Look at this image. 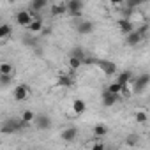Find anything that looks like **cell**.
Returning a JSON list of instances; mask_svg holds the SVG:
<instances>
[{"instance_id": "1", "label": "cell", "mask_w": 150, "mask_h": 150, "mask_svg": "<svg viewBox=\"0 0 150 150\" xmlns=\"http://www.w3.org/2000/svg\"><path fill=\"white\" fill-rule=\"evenodd\" d=\"M25 127H27V124L21 118H9L0 125V132L2 134H13V132H18V131H21Z\"/></svg>"}, {"instance_id": "2", "label": "cell", "mask_w": 150, "mask_h": 150, "mask_svg": "<svg viewBox=\"0 0 150 150\" xmlns=\"http://www.w3.org/2000/svg\"><path fill=\"white\" fill-rule=\"evenodd\" d=\"M81 11H83V2L81 0H69L65 2V13L72 18H78L81 16Z\"/></svg>"}, {"instance_id": "3", "label": "cell", "mask_w": 150, "mask_h": 150, "mask_svg": "<svg viewBox=\"0 0 150 150\" xmlns=\"http://www.w3.org/2000/svg\"><path fill=\"white\" fill-rule=\"evenodd\" d=\"M132 90L136 92V94H141L146 87H148V83H150V76L146 72H143V74H139V76H136L134 80H132Z\"/></svg>"}, {"instance_id": "4", "label": "cell", "mask_w": 150, "mask_h": 150, "mask_svg": "<svg viewBox=\"0 0 150 150\" xmlns=\"http://www.w3.org/2000/svg\"><path fill=\"white\" fill-rule=\"evenodd\" d=\"M27 97H28V85H25V83L16 85L13 90V99L18 103H23V101H27Z\"/></svg>"}, {"instance_id": "5", "label": "cell", "mask_w": 150, "mask_h": 150, "mask_svg": "<svg viewBox=\"0 0 150 150\" xmlns=\"http://www.w3.org/2000/svg\"><path fill=\"white\" fill-rule=\"evenodd\" d=\"M96 64L101 67V71L106 74V76H111V74H115V72H117V64H115V62H111V60H97Z\"/></svg>"}, {"instance_id": "6", "label": "cell", "mask_w": 150, "mask_h": 150, "mask_svg": "<svg viewBox=\"0 0 150 150\" xmlns=\"http://www.w3.org/2000/svg\"><path fill=\"white\" fill-rule=\"evenodd\" d=\"M34 124H35V127L39 129V131H46V129H50L51 127V118L48 117V115H35V118H34Z\"/></svg>"}, {"instance_id": "7", "label": "cell", "mask_w": 150, "mask_h": 150, "mask_svg": "<svg viewBox=\"0 0 150 150\" xmlns=\"http://www.w3.org/2000/svg\"><path fill=\"white\" fill-rule=\"evenodd\" d=\"M32 14L28 13V11H20V13H16V23L20 25V27H28L30 23H32Z\"/></svg>"}, {"instance_id": "8", "label": "cell", "mask_w": 150, "mask_h": 150, "mask_svg": "<svg viewBox=\"0 0 150 150\" xmlns=\"http://www.w3.org/2000/svg\"><path fill=\"white\" fill-rule=\"evenodd\" d=\"M94 23L92 21H88V20H83V21H80L78 25H76V32L78 34H81V35H88V34H92L94 32Z\"/></svg>"}, {"instance_id": "9", "label": "cell", "mask_w": 150, "mask_h": 150, "mask_svg": "<svg viewBox=\"0 0 150 150\" xmlns=\"http://www.w3.org/2000/svg\"><path fill=\"white\" fill-rule=\"evenodd\" d=\"M118 99H120V96H113V94H110L108 90H104L103 96H101V103H103L104 108H111V106H115Z\"/></svg>"}, {"instance_id": "10", "label": "cell", "mask_w": 150, "mask_h": 150, "mask_svg": "<svg viewBox=\"0 0 150 150\" xmlns=\"http://www.w3.org/2000/svg\"><path fill=\"white\" fill-rule=\"evenodd\" d=\"M132 80H134V74L131 71H122L118 74V78H117V83H120L122 87H129L132 83Z\"/></svg>"}, {"instance_id": "11", "label": "cell", "mask_w": 150, "mask_h": 150, "mask_svg": "<svg viewBox=\"0 0 150 150\" xmlns=\"http://www.w3.org/2000/svg\"><path fill=\"white\" fill-rule=\"evenodd\" d=\"M118 28H120V32L124 34V35H127V34H131L136 27H134V23H132V20H125V18H120L118 20Z\"/></svg>"}, {"instance_id": "12", "label": "cell", "mask_w": 150, "mask_h": 150, "mask_svg": "<svg viewBox=\"0 0 150 150\" xmlns=\"http://www.w3.org/2000/svg\"><path fill=\"white\" fill-rule=\"evenodd\" d=\"M76 136H78V129H76V127H65V129L62 131V139H64L65 143L74 141V139H76Z\"/></svg>"}, {"instance_id": "13", "label": "cell", "mask_w": 150, "mask_h": 150, "mask_svg": "<svg viewBox=\"0 0 150 150\" xmlns=\"http://www.w3.org/2000/svg\"><path fill=\"white\" fill-rule=\"evenodd\" d=\"M141 41H143V37L136 32V28H134L131 34H127V35H125V44H127V46H131V48H132V46H138Z\"/></svg>"}, {"instance_id": "14", "label": "cell", "mask_w": 150, "mask_h": 150, "mask_svg": "<svg viewBox=\"0 0 150 150\" xmlns=\"http://www.w3.org/2000/svg\"><path fill=\"white\" fill-rule=\"evenodd\" d=\"M87 111V103L83 99H74L72 101V113L74 115H83Z\"/></svg>"}, {"instance_id": "15", "label": "cell", "mask_w": 150, "mask_h": 150, "mask_svg": "<svg viewBox=\"0 0 150 150\" xmlns=\"http://www.w3.org/2000/svg\"><path fill=\"white\" fill-rule=\"evenodd\" d=\"M57 85H58V87H64V88H71V87L74 85V80L71 78V74H60Z\"/></svg>"}, {"instance_id": "16", "label": "cell", "mask_w": 150, "mask_h": 150, "mask_svg": "<svg viewBox=\"0 0 150 150\" xmlns=\"http://www.w3.org/2000/svg\"><path fill=\"white\" fill-rule=\"evenodd\" d=\"M27 28H28L30 32H34V34L41 32V30L44 28V21H42V18H41V16H39V18H34V20H32V23H30Z\"/></svg>"}, {"instance_id": "17", "label": "cell", "mask_w": 150, "mask_h": 150, "mask_svg": "<svg viewBox=\"0 0 150 150\" xmlns=\"http://www.w3.org/2000/svg\"><path fill=\"white\" fill-rule=\"evenodd\" d=\"M104 90H108L110 94H113V96H122V92L125 90V87H122L120 83H117V81H113V83H110Z\"/></svg>"}, {"instance_id": "18", "label": "cell", "mask_w": 150, "mask_h": 150, "mask_svg": "<svg viewBox=\"0 0 150 150\" xmlns=\"http://www.w3.org/2000/svg\"><path fill=\"white\" fill-rule=\"evenodd\" d=\"M69 57H72V58H78L81 64H83V60H85V50L83 48H80V46H74L72 50H71V53H69Z\"/></svg>"}, {"instance_id": "19", "label": "cell", "mask_w": 150, "mask_h": 150, "mask_svg": "<svg viewBox=\"0 0 150 150\" xmlns=\"http://www.w3.org/2000/svg\"><path fill=\"white\" fill-rule=\"evenodd\" d=\"M51 14L53 16L65 14V2H53L51 4Z\"/></svg>"}, {"instance_id": "20", "label": "cell", "mask_w": 150, "mask_h": 150, "mask_svg": "<svg viewBox=\"0 0 150 150\" xmlns=\"http://www.w3.org/2000/svg\"><path fill=\"white\" fill-rule=\"evenodd\" d=\"M108 131H110V127H108L106 124H97V125H94V129H92L94 136H97V138L106 136V134H108Z\"/></svg>"}, {"instance_id": "21", "label": "cell", "mask_w": 150, "mask_h": 150, "mask_svg": "<svg viewBox=\"0 0 150 150\" xmlns=\"http://www.w3.org/2000/svg\"><path fill=\"white\" fill-rule=\"evenodd\" d=\"M13 71H14L13 64H9V62L0 64V76H13Z\"/></svg>"}, {"instance_id": "22", "label": "cell", "mask_w": 150, "mask_h": 150, "mask_svg": "<svg viewBox=\"0 0 150 150\" xmlns=\"http://www.w3.org/2000/svg\"><path fill=\"white\" fill-rule=\"evenodd\" d=\"M11 34H13L11 25H7V23H2V25H0V41L6 39V37H9Z\"/></svg>"}, {"instance_id": "23", "label": "cell", "mask_w": 150, "mask_h": 150, "mask_svg": "<svg viewBox=\"0 0 150 150\" xmlns=\"http://www.w3.org/2000/svg\"><path fill=\"white\" fill-rule=\"evenodd\" d=\"M67 67L69 71H78L81 67V62L78 58H72V57H67Z\"/></svg>"}, {"instance_id": "24", "label": "cell", "mask_w": 150, "mask_h": 150, "mask_svg": "<svg viewBox=\"0 0 150 150\" xmlns=\"http://www.w3.org/2000/svg\"><path fill=\"white\" fill-rule=\"evenodd\" d=\"M34 118H35V113L32 111V110H25L23 113H21V120L28 125V124H32L34 122Z\"/></svg>"}, {"instance_id": "25", "label": "cell", "mask_w": 150, "mask_h": 150, "mask_svg": "<svg viewBox=\"0 0 150 150\" xmlns=\"http://www.w3.org/2000/svg\"><path fill=\"white\" fill-rule=\"evenodd\" d=\"M134 118H136V124H146V120H148V115H146L145 111H136Z\"/></svg>"}, {"instance_id": "26", "label": "cell", "mask_w": 150, "mask_h": 150, "mask_svg": "<svg viewBox=\"0 0 150 150\" xmlns=\"http://www.w3.org/2000/svg\"><path fill=\"white\" fill-rule=\"evenodd\" d=\"M138 141H139V138H138L136 134H129V136L125 138V145H127V146H136Z\"/></svg>"}, {"instance_id": "27", "label": "cell", "mask_w": 150, "mask_h": 150, "mask_svg": "<svg viewBox=\"0 0 150 150\" xmlns=\"http://www.w3.org/2000/svg\"><path fill=\"white\" fill-rule=\"evenodd\" d=\"M148 28H150V27H148L146 23H143V25H139V27L136 28V32H138L143 39H145V37H146V34H148Z\"/></svg>"}, {"instance_id": "28", "label": "cell", "mask_w": 150, "mask_h": 150, "mask_svg": "<svg viewBox=\"0 0 150 150\" xmlns=\"http://www.w3.org/2000/svg\"><path fill=\"white\" fill-rule=\"evenodd\" d=\"M11 81H13V78H11V76H0V85H2V87L11 85Z\"/></svg>"}, {"instance_id": "29", "label": "cell", "mask_w": 150, "mask_h": 150, "mask_svg": "<svg viewBox=\"0 0 150 150\" xmlns=\"http://www.w3.org/2000/svg\"><path fill=\"white\" fill-rule=\"evenodd\" d=\"M90 150H106V146H104V143L97 141V143H94V145H92V148H90Z\"/></svg>"}, {"instance_id": "30", "label": "cell", "mask_w": 150, "mask_h": 150, "mask_svg": "<svg viewBox=\"0 0 150 150\" xmlns=\"http://www.w3.org/2000/svg\"><path fill=\"white\" fill-rule=\"evenodd\" d=\"M0 25H2V20H0Z\"/></svg>"}]
</instances>
